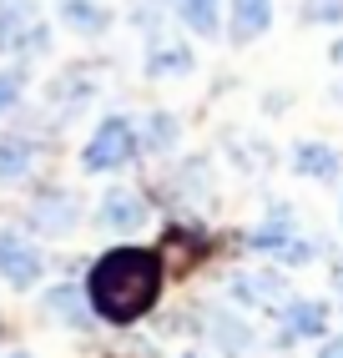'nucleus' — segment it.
Listing matches in <instances>:
<instances>
[{
	"mask_svg": "<svg viewBox=\"0 0 343 358\" xmlns=\"http://www.w3.org/2000/svg\"><path fill=\"white\" fill-rule=\"evenodd\" d=\"M162 293V262L146 248H116L91 268V308L106 323H136Z\"/></svg>",
	"mask_w": 343,
	"mask_h": 358,
	"instance_id": "f257e3e1",
	"label": "nucleus"
},
{
	"mask_svg": "<svg viewBox=\"0 0 343 358\" xmlns=\"http://www.w3.org/2000/svg\"><path fill=\"white\" fill-rule=\"evenodd\" d=\"M136 157V131L127 116H111V122L96 127V136L86 141V172H116V166H127Z\"/></svg>",
	"mask_w": 343,
	"mask_h": 358,
	"instance_id": "f03ea898",
	"label": "nucleus"
},
{
	"mask_svg": "<svg viewBox=\"0 0 343 358\" xmlns=\"http://www.w3.org/2000/svg\"><path fill=\"white\" fill-rule=\"evenodd\" d=\"M253 248H258V252H273L278 262H308V257L318 252V243H313L298 222H293L288 207H278L273 222H262V227L253 232Z\"/></svg>",
	"mask_w": 343,
	"mask_h": 358,
	"instance_id": "7ed1b4c3",
	"label": "nucleus"
},
{
	"mask_svg": "<svg viewBox=\"0 0 343 358\" xmlns=\"http://www.w3.org/2000/svg\"><path fill=\"white\" fill-rule=\"evenodd\" d=\"M227 293H232V303H242V308H262V313L288 308V298H293V288H288L283 273H237Z\"/></svg>",
	"mask_w": 343,
	"mask_h": 358,
	"instance_id": "20e7f679",
	"label": "nucleus"
},
{
	"mask_svg": "<svg viewBox=\"0 0 343 358\" xmlns=\"http://www.w3.org/2000/svg\"><path fill=\"white\" fill-rule=\"evenodd\" d=\"M0 278H10L15 288H31L41 278V252L15 232H0Z\"/></svg>",
	"mask_w": 343,
	"mask_h": 358,
	"instance_id": "39448f33",
	"label": "nucleus"
},
{
	"mask_svg": "<svg viewBox=\"0 0 343 358\" xmlns=\"http://www.w3.org/2000/svg\"><path fill=\"white\" fill-rule=\"evenodd\" d=\"M267 26H273V0H232V10H227V36H232L237 45L258 41Z\"/></svg>",
	"mask_w": 343,
	"mask_h": 358,
	"instance_id": "423d86ee",
	"label": "nucleus"
},
{
	"mask_svg": "<svg viewBox=\"0 0 343 358\" xmlns=\"http://www.w3.org/2000/svg\"><path fill=\"white\" fill-rule=\"evenodd\" d=\"M31 31H41L31 0H0V51L6 45H31Z\"/></svg>",
	"mask_w": 343,
	"mask_h": 358,
	"instance_id": "0eeeda50",
	"label": "nucleus"
},
{
	"mask_svg": "<svg viewBox=\"0 0 343 358\" xmlns=\"http://www.w3.org/2000/svg\"><path fill=\"white\" fill-rule=\"evenodd\" d=\"M212 343H217V353L223 358H242L253 348V328L242 323V318H232V313H212Z\"/></svg>",
	"mask_w": 343,
	"mask_h": 358,
	"instance_id": "6e6552de",
	"label": "nucleus"
},
{
	"mask_svg": "<svg viewBox=\"0 0 343 358\" xmlns=\"http://www.w3.org/2000/svg\"><path fill=\"white\" fill-rule=\"evenodd\" d=\"M283 323H288L293 338H318V333H323V323H328V308L318 303V298H288Z\"/></svg>",
	"mask_w": 343,
	"mask_h": 358,
	"instance_id": "1a4fd4ad",
	"label": "nucleus"
},
{
	"mask_svg": "<svg viewBox=\"0 0 343 358\" xmlns=\"http://www.w3.org/2000/svg\"><path fill=\"white\" fill-rule=\"evenodd\" d=\"M111 232H132V227H141V217H146V207L136 202V192H106L102 197V212H96Z\"/></svg>",
	"mask_w": 343,
	"mask_h": 358,
	"instance_id": "9d476101",
	"label": "nucleus"
},
{
	"mask_svg": "<svg viewBox=\"0 0 343 358\" xmlns=\"http://www.w3.org/2000/svg\"><path fill=\"white\" fill-rule=\"evenodd\" d=\"M61 15H66V26L81 31V36H102L111 26V10L96 6V0H61Z\"/></svg>",
	"mask_w": 343,
	"mask_h": 358,
	"instance_id": "9b49d317",
	"label": "nucleus"
},
{
	"mask_svg": "<svg viewBox=\"0 0 343 358\" xmlns=\"http://www.w3.org/2000/svg\"><path fill=\"white\" fill-rule=\"evenodd\" d=\"M46 313L71 323V328H91V308H86V298L76 288H51L46 293Z\"/></svg>",
	"mask_w": 343,
	"mask_h": 358,
	"instance_id": "f8f14e48",
	"label": "nucleus"
},
{
	"mask_svg": "<svg viewBox=\"0 0 343 358\" xmlns=\"http://www.w3.org/2000/svg\"><path fill=\"white\" fill-rule=\"evenodd\" d=\"M293 166H298L303 177H338V152H328V147H318V141H303L298 152H293Z\"/></svg>",
	"mask_w": 343,
	"mask_h": 358,
	"instance_id": "ddd939ff",
	"label": "nucleus"
},
{
	"mask_svg": "<svg viewBox=\"0 0 343 358\" xmlns=\"http://www.w3.org/2000/svg\"><path fill=\"white\" fill-rule=\"evenodd\" d=\"M36 222H46L51 232H66L71 222H76V202H71L66 192H51V197H41V202H36Z\"/></svg>",
	"mask_w": 343,
	"mask_h": 358,
	"instance_id": "4468645a",
	"label": "nucleus"
},
{
	"mask_svg": "<svg viewBox=\"0 0 343 358\" xmlns=\"http://www.w3.org/2000/svg\"><path fill=\"white\" fill-rule=\"evenodd\" d=\"M172 6L197 36H217V0H172Z\"/></svg>",
	"mask_w": 343,
	"mask_h": 358,
	"instance_id": "2eb2a0df",
	"label": "nucleus"
},
{
	"mask_svg": "<svg viewBox=\"0 0 343 358\" xmlns=\"http://www.w3.org/2000/svg\"><path fill=\"white\" fill-rule=\"evenodd\" d=\"M146 71L152 76H182V71H192V51L187 45H162V51L146 56Z\"/></svg>",
	"mask_w": 343,
	"mask_h": 358,
	"instance_id": "dca6fc26",
	"label": "nucleus"
},
{
	"mask_svg": "<svg viewBox=\"0 0 343 358\" xmlns=\"http://www.w3.org/2000/svg\"><path fill=\"white\" fill-rule=\"evenodd\" d=\"M141 136H146V147H152V152H172V141H177V122L162 116V111H152V116H146V127H141Z\"/></svg>",
	"mask_w": 343,
	"mask_h": 358,
	"instance_id": "f3484780",
	"label": "nucleus"
},
{
	"mask_svg": "<svg viewBox=\"0 0 343 358\" xmlns=\"http://www.w3.org/2000/svg\"><path fill=\"white\" fill-rule=\"evenodd\" d=\"M31 166V147L20 136H6L0 141V177H20Z\"/></svg>",
	"mask_w": 343,
	"mask_h": 358,
	"instance_id": "a211bd4d",
	"label": "nucleus"
},
{
	"mask_svg": "<svg viewBox=\"0 0 343 358\" xmlns=\"http://www.w3.org/2000/svg\"><path fill=\"white\" fill-rule=\"evenodd\" d=\"M15 96H20V76H0V111H6Z\"/></svg>",
	"mask_w": 343,
	"mask_h": 358,
	"instance_id": "6ab92c4d",
	"label": "nucleus"
},
{
	"mask_svg": "<svg viewBox=\"0 0 343 358\" xmlns=\"http://www.w3.org/2000/svg\"><path fill=\"white\" fill-rule=\"evenodd\" d=\"M318 358H343V333H338V338H328V343H323V353H318Z\"/></svg>",
	"mask_w": 343,
	"mask_h": 358,
	"instance_id": "aec40b11",
	"label": "nucleus"
},
{
	"mask_svg": "<svg viewBox=\"0 0 343 358\" xmlns=\"http://www.w3.org/2000/svg\"><path fill=\"white\" fill-rule=\"evenodd\" d=\"M0 358H26V353H0Z\"/></svg>",
	"mask_w": 343,
	"mask_h": 358,
	"instance_id": "412c9836",
	"label": "nucleus"
},
{
	"mask_svg": "<svg viewBox=\"0 0 343 358\" xmlns=\"http://www.w3.org/2000/svg\"><path fill=\"white\" fill-rule=\"evenodd\" d=\"M338 96H343V86H338Z\"/></svg>",
	"mask_w": 343,
	"mask_h": 358,
	"instance_id": "4be33fe9",
	"label": "nucleus"
},
{
	"mask_svg": "<svg viewBox=\"0 0 343 358\" xmlns=\"http://www.w3.org/2000/svg\"><path fill=\"white\" fill-rule=\"evenodd\" d=\"M187 358H197V353H187Z\"/></svg>",
	"mask_w": 343,
	"mask_h": 358,
	"instance_id": "5701e85b",
	"label": "nucleus"
}]
</instances>
